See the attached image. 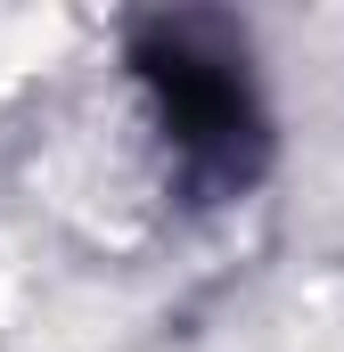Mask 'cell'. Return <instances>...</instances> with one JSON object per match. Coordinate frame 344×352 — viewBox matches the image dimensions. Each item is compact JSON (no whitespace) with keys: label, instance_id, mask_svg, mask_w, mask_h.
<instances>
[{"label":"cell","instance_id":"1","mask_svg":"<svg viewBox=\"0 0 344 352\" xmlns=\"http://www.w3.org/2000/svg\"><path fill=\"white\" fill-rule=\"evenodd\" d=\"M131 74H140L148 115L172 148V173L197 197L255 188L262 156H270V123H262L255 74H246V50L230 41V25H213V16L148 25L131 50Z\"/></svg>","mask_w":344,"mask_h":352}]
</instances>
